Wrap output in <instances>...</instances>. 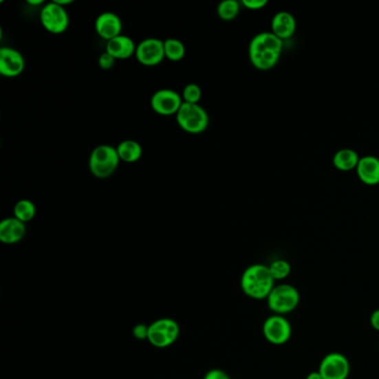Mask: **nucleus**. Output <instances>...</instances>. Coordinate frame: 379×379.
<instances>
[{"instance_id":"4468645a","label":"nucleus","mask_w":379,"mask_h":379,"mask_svg":"<svg viewBox=\"0 0 379 379\" xmlns=\"http://www.w3.org/2000/svg\"><path fill=\"white\" fill-rule=\"evenodd\" d=\"M26 224L14 217H7L0 221V241L6 245H15L26 236Z\"/></svg>"},{"instance_id":"4be33fe9","label":"nucleus","mask_w":379,"mask_h":379,"mask_svg":"<svg viewBox=\"0 0 379 379\" xmlns=\"http://www.w3.org/2000/svg\"><path fill=\"white\" fill-rule=\"evenodd\" d=\"M241 12V3L236 0H224L218 5V17L221 21H232Z\"/></svg>"},{"instance_id":"2f4dec72","label":"nucleus","mask_w":379,"mask_h":379,"mask_svg":"<svg viewBox=\"0 0 379 379\" xmlns=\"http://www.w3.org/2000/svg\"><path fill=\"white\" fill-rule=\"evenodd\" d=\"M28 3L30 5H34V6H37V5H43L44 1L43 0H38V1H34V0H28Z\"/></svg>"},{"instance_id":"b1692460","label":"nucleus","mask_w":379,"mask_h":379,"mask_svg":"<svg viewBox=\"0 0 379 379\" xmlns=\"http://www.w3.org/2000/svg\"><path fill=\"white\" fill-rule=\"evenodd\" d=\"M202 95L203 93H202L199 85L191 83V84L186 85L185 88L182 89V102L186 104H199Z\"/></svg>"},{"instance_id":"a211bd4d","label":"nucleus","mask_w":379,"mask_h":379,"mask_svg":"<svg viewBox=\"0 0 379 379\" xmlns=\"http://www.w3.org/2000/svg\"><path fill=\"white\" fill-rule=\"evenodd\" d=\"M120 162L133 164L142 157V147L138 142L133 139H126L119 142L116 147Z\"/></svg>"},{"instance_id":"f3484780","label":"nucleus","mask_w":379,"mask_h":379,"mask_svg":"<svg viewBox=\"0 0 379 379\" xmlns=\"http://www.w3.org/2000/svg\"><path fill=\"white\" fill-rule=\"evenodd\" d=\"M296 19L292 14L279 12L274 16L272 21V32L281 41L290 39L296 32Z\"/></svg>"},{"instance_id":"dca6fc26","label":"nucleus","mask_w":379,"mask_h":379,"mask_svg":"<svg viewBox=\"0 0 379 379\" xmlns=\"http://www.w3.org/2000/svg\"><path fill=\"white\" fill-rule=\"evenodd\" d=\"M356 173L365 185H377L379 184V158L375 156L362 157L359 160Z\"/></svg>"},{"instance_id":"a878e982","label":"nucleus","mask_w":379,"mask_h":379,"mask_svg":"<svg viewBox=\"0 0 379 379\" xmlns=\"http://www.w3.org/2000/svg\"><path fill=\"white\" fill-rule=\"evenodd\" d=\"M148 329H149V325H135L133 328V337L138 339V340H145V339H148Z\"/></svg>"},{"instance_id":"6e6552de","label":"nucleus","mask_w":379,"mask_h":379,"mask_svg":"<svg viewBox=\"0 0 379 379\" xmlns=\"http://www.w3.org/2000/svg\"><path fill=\"white\" fill-rule=\"evenodd\" d=\"M263 335L267 342L275 346L287 344L292 338V324L285 316L272 314L263 321Z\"/></svg>"},{"instance_id":"7ed1b4c3","label":"nucleus","mask_w":379,"mask_h":379,"mask_svg":"<svg viewBox=\"0 0 379 379\" xmlns=\"http://www.w3.org/2000/svg\"><path fill=\"white\" fill-rule=\"evenodd\" d=\"M119 162L120 160L116 147L102 144L94 148L90 153L88 167L94 177L98 180H106L113 176L118 168Z\"/></svg>"},{"instance_id":"aec40b11","label":"nucleus","mask_w":379,"mask_h":379,"mask_svg":"<svg viewBox=\"0 0 379 379\" xmlns=\"http://www.w3.org/2000/svg\"><path fill=\"white\" fill-rule=\"evenodd\" d=\"M36 214H37V208L32 200L21 199L14 206V217L23 223L26 224L34 219Z\"/></svg>"},{"instance_id":"393cba45","label":"nucleus","mask_w":379,"mask_h":379,"mask_svg":"<svg viewBox=\"0 0 379 379\" xmlns=\"http://www.w3.org/2000/svg\"><path fill=\"white\" fill-rule=\"evenodd\" d=\"M116 59L113 58V56L109 55L107 52H102V55L99 56L98 66L102 70H110L115 66Z\"/></svg>"},{"instance_id":"f257e3e1","label":"nucleus","mask_w":379,"mask_h":379,"mask_svg":"<svg viewBox=\"0 0 379 379\" xmlns=\"http://www.w3.org/2000/svg\"><path fill=\"white\" fill-rule=\"evenodd\" d=\"M283 50V41L272 32L254 36L249 44V59L259 70H270L277 65Z\"/></svg>"},{"instance_id":"7c9ffc66","label":"nucleus","mask_w":379,"mask_h":379,"mask_svg":"<svg viewBox=\"0 0 379 379\" xmlns=\"http://www.w3.org/2000/svg\"><path fill=\"white\" fill-rule=\"evenodd\" d=\"M56 3H58L63 7L68 6L70 3H73V0H55Z\"/></svg>"},{"instance_id":"c756f323","label":"nucleus","mask_w":379,"mask_h":379,"mask_svg":"<svg viewBox=\"0 0 379 379\" xmlns=\"http://www.w3.org/2000/svg\"><path fill=\"white\" fill-rule=\"evenodd\" d=\"M306 379H324L318 371H310L306 376Z\"/></svg>"},{"instance_id":"20e7f679","label":"nucleus","mask_w":379,"mask_h":379,"mask_svg":"<svg viewBox=\"0 0 379 379\" xmlns=\"http://www.w3.org/2000/svg\"><path fill=\"white\" fill-rule=\"evenodd\" d=\"M266 301L272 314L285 316L292 313L299 306L301 292L294 285L283 283L275 285Z\"/></svg>"},{"instance_id":"9b49d317","label":"nucleus","mask_w":379,"mask_h":379,"mask_svg":"<svg viewBox=\"0 0 379 379\" xmlns=\"http://www.w3.org/2000/svg\"><path fill=\"white\" fill-rule=\"evenodd\" d=\"M318 371L324 379H347L350 373V362L344 354L332 351L321 359Z\"/></svg>"},{"instance_id":"6ab92c4d","label":"nucleus","mask_w":379,"mask_h":379,"mask_svg":"<svg viewBox=\"0 0 379 379\" xmlns=\"http://www.w3.org/2000/svg\"><path fill=\"white\" fill-rule=\"evenodd\" d=\"M358 153L349 148H344L336 151L333 157V164L338 171H350L356 169L359 162Z\"/></svg>"},{"instance_id":"ddd939ff","label":"nucleus","mask_w":379,"mask_h":379,"mask_svg":"<svg viewBox=\"0 0 379 379\" xmlns=\"http://www.w3.org/2000/svg\"><path fill=\"white\" fill-rule=\"evenodd\" d=\"M95 30L99 37L109 41L113 38L122 35V19L115 12H102L96 18Z\"/></svg>"},{"instance_id":"39448f33","label":"nucleus","mask_w":379,"mask_h":379,"mask_svg":"<svg viewBox=\"0 0 379 379\" xmlns=\"http://www.w3.org/2000/svg\"><path fill=\"white\" fill-rule=\"evenodd\" d=\"M180 324L175 319L162 317L149 325L147 340L153 347L164 349L174 345L180 338Z\"/></svg>"},{"instance_id":"5701e85b","label":"nucleus","mask_w":379,"mask_h":379,"mask_svg":"<svg viewBox=\"0 0 379 379\" xmlns=\"http://www.w3.org/2000/svg\"><path fill=\"white\" fill-rule=\"evenodd\" d=\"M268 268H270V274L275 281H285L286 278L290 277V272H292V265L290 261H285V259L272 261L268 265Z\"/></svg>"},{"instance_id":"423d86ee","label":"nucleus","mask_w":379,"mask_h":379,"mask_svg":"<svg viewBox=\"0 0 379 379\" xmlns=\"http://www.w3.org/2000/svg\"><path fill=\"white\" fill-rule=\"evenodd\" d=\"M177 124L186 133L198 135L208 128L209 116L199 104L184 102L176 115Z\"/></svg>"},{"instance_id":"1a4fd4ad","label":"nucleus","mask_w":379,"mask_h":379,"mask_svg":"<svg viewBox=\"0 0 379 379\" xmlns=\"http://www.w3.org/2000/svg\"><path fill=\"white\" fill-rule=\"evenodd\" d=\"M182 97L176 90L162 88L151 96V109L160 116H176L182 107Z\"/></svg>"},{"instance_id":"f03ea898","label":"nucleus","mask_w":379,"mask_h":379,"mask_svg":"<svg viewBox=\"0 0 379 379\" xmlns=\"http://www.w3.org/2000/svg\"><path fill=\"white\" fill-rule=\"evenodd\" d=\"M275 285L270 268L263 263H252L241 274V290L247 297L254 301L267 299Z\"/></svg>"},{"instance_id":"bb28decb","label":"nucleus","mask_w":379,"mask_h":379,"mask_svg":"<svg viewBox=\"0 0 379 379\" xmlns=\"http://www.w3.org/2000/svg\"><path fill=\"white\" fill-rule=\"evenodd\" d=\"M203 379H232L226 371L220 368H213L205 373Z\"/></svg>"},{"instance_id":"9d476101","label":"nucleus","mask_w":379,"mask_h":379,"mask_svg":"<svg viewBox=\"0 0 379 379\" xmlns=\"http://www.w3.org/2000/svg\"><path fill=\"white\" fill-rule=\"evenodd\" d=\"M135 57L142 66L155 67L162 64L166 58L164 41L156 37L146 38L137 44Z\"/></svg>"},{"instance_id":"f8f14e48","label":"nucleus","mask_w":379,"mask_h":379,"mask_svg":"<svg viewBox=\"0 0 379 379\" xmlns=\"http://www.w3.org/2000/svg\"><path fill=\"white\" fill-rule=\"evenodd\" d=\"M26 61L23 54L12 47L0 50V74L7 78H15L23 74Z\"/></svg>"},{"instance_id":"2eb2a0df","label":"nucleus","mask_w":379,"mask_h":379,"mask_svg":"<svg viewBox=\"0 0 379 379\" xmlns=\"http://www.w3.org/2000/svg\"><path fill=\"white\" fill-rule=\"evenodd\" d=\"M137 44L129 36L120 35L107 41L106 52L116 61L128 59L136 54Z\"/></svg>"},{"instance_id":"c85d7f7f","label":"nucleus","mask_w":379,"mask_h":379,"mask_svg":"<svg viewBox=\"0 0 379 379\" xmlns=\"http://www.w3.org/2000/svg\"><path fill=\"white\" fill-rule=\"evenodd\" d=\"M369 321H371V327L376 330V332H379V308L373 310V313H371Z\"/></svg>"},{"instance_id":"cd10ccee","label":"nucleus","mask_w":379,"mask_h":379,"mask_svg":"<svg viewBox=\"0 0 379 379\" xmlns=\"http://www.w3.org/2000/svg\"><path fill=\"white\" fill-rule=\"evenodd\" d=\"M243 6L249 10H261L267 5V0H243Z\"/></svg>"},{"instance_id":"0eeeda50","label":"nucleus","mask_w":379,"mask_h":379,"mask_svg":"<svg viewBox=\"0 0 379 379\" xmlns=\"http://www.w3.org/2000/svg\"><path fill=\"white\" fill-rule=\"evenodd\" d=\"M39 18L45 30L55 35L63 34L69 27V15L66 8L56 1L45 3V6L41 8Z\"/></svg>"},{"instance_id":"412c9836","label":"nucleus","mask_w":379,"mask_h":379,"mask_svg":"<svg viewBox=\"0 0 379 379\" xmlns=\"http://www.w3.org/2000/svg\"><path fill=\"white\" fill-rule=\"evenodd\" d=\"M165 44V56L168 61H180L186 55V47L180 39L177 38H168L164 41Z\"/></svg>"}]
</instances>
